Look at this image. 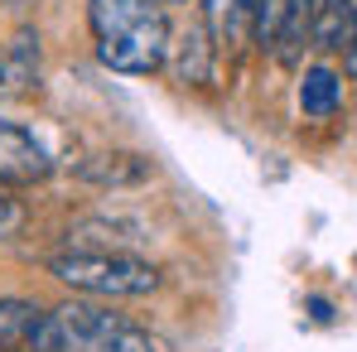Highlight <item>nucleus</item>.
<instances>
[{"label":"nucleus","instance_id":"obj_1","mask_svg":"<svg viewBox=\"0 0 357 352\" xmlns=\"http://www.w3.org/2000/svg\"><path fill=\"white\" fill-rule=\"evenodd\" d=\"M87 29H92L102 68L126 77L160 72L174 49L160 0H87Z\"/></svg>","mask_w":357,"mask_h":352},{"label":"nucleus","instance_id":"obj_2","mask_svg":"<svg viewBox=\"0 0 357 352\" xmlns=\"http://www.w3.org/2000/svg\"><path fill=\"white\" fill-rule=\"evenodd\" d=\"M24 352H165V343L107 304L68 299L59 309H44Z\"/></svg>","mask_w":357,"mask_h":352},{"label":"nucleus","instance_id":"obj_3","mask_svg":"<svg viewBox=\"0 0 357 352\" xmlns=\"http://www.w3.org/2000/svg\"><path fill=\"white\" fill-rule=\"evenodd\" d=\"M44 270L92 299H140L155 294L165 280L155 261H140L130 251H59L44 261Z\"/></svg>","mask_w":357,"mask_h":352},{"label":"nucleus","instance_id":"obj_4","mask_svg":"<svg viewBox=\"0 0 357 352\" xmlns=\"http://www.w3.org/2000/svg\"><path fill=\"white\" fill-rule=\"evenodd\" d=\"M49 174H54L49 150H44L24 125H15V121L0 116V183L29 188V183H44Z\"/></svg>","mask_w":357,"mask_h":352},{"label":"nucleus","instance_id":"obj_5","mask_svg":"<svg viewBox=\"0 0 357 352\" xmlns=\"http://www.w3.org/2000/svg\"><path fill=\"white\" fill-rule=\"evenodd\" d=\"M73 174L82 183H97V188H135L155 174V160L150 155H135V150H102V155H87L77 160Z\"/></svg>","mask_w":357,"mask_h":352},{"label":"nucleus","instance_id":"obj_6","mask_svg":"<svg viewBox=\"0 0 357 352\" xmlns=\"http://www.w3.org/2000/svg\"><path fill=\"white\" fill-rule=\"evenodd\" d=\"M343 107V77L333 72V68H304V77H299V112L314 121H328L333 112Z\"/></svg>","mask_w":357,"mask_h":352},{"label":"nucleus","instance_id":"obj_7","mask_svg":"<svg viewBox=\"0 0 357 352\" xmlns=\"http://www.w3.org/2000/svg\"><path fill=\"white\" fill-rule=\"evenodd\" d=\"M314 20H319V0H290V15L275 34V59L295 63L304 54V44L314 39Z\"/></svg>","mask_w":357,"mask_h":352},{"label":"nucleus","instance_id":"obj_8","mask_svg":"<svg viewBox=\"0 0 357 352\" xmlns=\"http://www.w3.org/2000/svg\"><path fill=\"white\" fill-rule=\"evenodd\" d=\"M34 72H39V34L20 29L15 44H10V54H0V77H5L10 87H29Z\"/></svg>","mask_w":357,"mask_h":352},{"label":"nucleus","instance_id":"obj_9","mask_svg":"<svg viewBox=\"0 0 357 352\" xmlns=\"http://www.w3.org/2000/svg\"><path fill=\"white\" fill-rule=\"evenodd\" d=\"M44 309L24 304V299H0V348H24L29 333L39 328Z\"/></svg>","mask_w":357,"mask_h":352},{"label":"nucleus","instance_id":"obj_10","mask_svg":"<svg viewBox=\"0 0 357 352\" xmlns=\"http://www.w3.org/2000/svg\"><path fill=\"white\" fill-rule=\"evenodd\" d=\"M208 63H213V44L203 34V24H193L183 39H178V77L183 82H208Z\"/></svg>","mask_w":357,"mask_h":352},{"label":"nucleus","instance_id":"obj_11","mask_svg":"<svg viewBox=\"0 0 357 352\" xmlns=\"http://www.w3.org/2000/svg\"><path fill=\"white\" fill-rule=\"evenodd\" d=\"M251 29H256V44L261 49H275V34H280V24H285V15H290V0H251Z\"/></svg>","mask_w":357,"mask_h":352},{"label":"nucleus","instance_id":"obj_12","mask_svg":"<svg viewBox=\"0 0 357 352\" xmlns=\"http://www.w3.org/2000/svg\"><path fill=\"white\" fill-rule=\"evenodd\" d=\"M20 227H24V208H20L15 198H0V241L15 236Z\"/></svg>","mask_w":357,"mask_h":352},{"label":"nucleus","instance_id":"obj_13","mask_svg":"<svg viewBox=\"0 0 357 352\" xmlns=\"http://www.w3.org/2000/svg\"><path fill=\"white\" fill-rule=\"evenodd\" d=\"M343 63H348V77L357 82V29H353V39H348V49H343Z\"/></svg>","mask_w":357,"mask_h":352},{"label":"nucleus","instance_id":"obj_14","mask_svg":"<svg viewBox=\"0 0 357 352\" xmlns=\"http://www.w3.org/2000/svg\"><path fill=\"white\" fill-rule=\"evenodd\" d=\"M343 5H353V0H319V10H343Z\"/></svg>","mask_w":357,"mask_h":352},{"label":"nucleus","instance_id":"obj_15","mask_svg":"<svg viewBox=\"0 0 357 352\" xmlns=\"http://www.w3.org/2000/svg\"><path fill=\"white\" fill-rule=\"evenodd\" d=\"M160 5H188V0H160Z\"/></svg>","mask_w":357,"mask_h":352},{"label":"nucleus","instance_id":"obj_16","mask_svg":"<svg viewBox=\"0 0 357 352\" xmlns=\"http://www.w3.org/2000/svg\"><path fill=\"white\" fill-rule=\"evenodd\" d=\"M0 5H24V0H0Z\"/></svg>","mask_w":357,"mask_h":352}]
</instances>
